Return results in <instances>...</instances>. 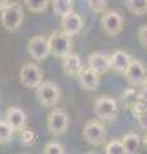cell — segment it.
I'll return each mask as SVG.
<instances>
[{
	"label": "cell",
	"mask_w": 147,
	"mask_h": 154,
	"mask_svg": "<svg viewBox=\"0 0 147 154\" xmlns=\"http://www.w3.org/2000/svg\"><path fill=\"white\" fill-rule=\"evenodd\" d=\"M1 25L5 28L7 31L14 32L17 31L19 26L22 25L23 18H25V13H23V8L19 3L13 2V3H8L5 8L1 12Z\"/></svg>",
	"instance_id": "1"
},
{
	"label": "cell",
	"mask_w": 147,
	"mask_h": 154,
	"mask_svg": "<svg viewBox=\"0 0 147 154\" xmlns=\"http://www.w3.org/2000/svg\"><path fill=\"white\" fill-rule=\"evenodd\" d=\"M36 98L42 107L54 108L60 102V89L53 81H42L36 88Z\"/></svg>",
	"instance_id": "2"
},
{
	"label": "cell",
	"mask_w": 147,
	"mask_h": 154,
	"mask_svg": "<svg viewBox=\"0 0 147 154\" xmlns=\"http://www.w3.org/2000/svg\"><path fill=\"white\" fill-rule=\"evenodd\" d=\"M93 113L101 121L116 119L118 113H119L116 100L111 96H98L93 103Z\"/></svg>",
	"instance_id": "3"
},
{
	"label": "cell",
	"mask_w": 147,
	"mask_h": 154,
	"mask_svg": "<svg viewBox=\"0 0 147 154\" xmlns=\"http://www.w3.org/2000/svg\"><path fill=\"white\" fill-rule=\"evenodd\" d=\"M47 41H49L50 54L54 55L55 58L63 59L64 57L72 53V40L61 31L53 32L47 38Z\"/></svg>",
	"instance_id": "4"
},
{
	"label": "cell",
	"mask_w": 147,
	"mask_h": 154,
	"mask_svg": "<svg viewBox=\"0 0 147 154\" xmlns=\"http://www.w3.org/2000/svg\"><path fill=\"white\" fill-rule=\"evenodd\" d=\"M70 119L68 113L61 108H54L47 116V128L54 136H60L67 132Z\"/></svg>",
	"instance_id": "5"
},
{
	"label": "cell",
	"mask_w": 147,
	"mask_h": 154,
	"mask_svg": "<svg viewBox=\"0 0 147 154\" xmlns=\"http://www.w3.org/2000/svg\"><path fill=\"white\" fill-rule=\"evenodd\" d=\"M82 136L86 143L91 144L93 146H100L105 141L106 132L104 128V125L98 119H90L84 125Z\"/></svg>",
	"instance_id": "6"
},
{
	"label": "cell",
	"mask_w": 147,
	"mask_h": 154,
	"mask_svg": "<svg viewBox=\"0 0 147 154\" xmlns=\"http://www.w3.org/2000/svg\"><path fill=\"white\" fill-rule=\"evenodd\" d=\"M19 76L22 85L27 89H36L44 80L42 69L37 64L32 63V62H28V63H25L22 66Z\"/></svg>",
	"instance_id": "7"
},
{
	"label": "cell",
	"mask_w": 147,
	"mask_h": 154,
	"mask_svg": "<svg viewBox=\"0 0 147 154\" xmlns=\"http://www.w3.org/2000/svg\"><path fill=\"white\" fill-rule=\"evenodd\" d=\"M101 25H102V30L106 35L115 37L122 33L123 26H124V19H123L119 12L109 11L104 13L101 18Z\"/></svg>",
	"instance_id": "8"
},
{
	"label": "cell",
	"mask_w": 147,
	"mask_h": 154,
	"mask_svg": "<svg viewBox=\"0 0 147 154\" xmlns=\"http://www.w3.org/2000/svg\"><path fill=\"white\" fill-rule=\"evenodd\" d=\"M27 50L31 58L36 62H42L45 60L47 57L50 55V49H49V41L47 38L42 35H37L30 38L27 44Z\"/></svg>",
	"instance_id": "9"
},
{
	"label": "cell",
	"mask_w": 147,
	"mask_h": 154,
	"mask_svg": "<svg viewBox=\"0 0 147 154\" xmlns=\"http://www.w3.org/2000/svg\"><path fill=\"white\" fill-rule=\"evenodd\" d=\"M123 75L125 76L128 82L133 86H142L146 84V75H147L146 67L138 59H133L132 58L131 63L128 64Z\"/></svg>",
	"instance_id": "10"
},
{
	"label": "cell",
	"mask_w": 147,
	"mask_h": 154,
	"mask_svg": "<svg viewBox=\"0 0 147 154\" xmlns=\"http://www.w3.org/2000/svg\"><path fill=\"white\" fill-rule=\"evenodd\" d=\"M60 28L64 35L69 36L72 38L73 36H77L83 28V19L79 14L70 12L65 16H61L60 21Z\"/></svg>",
	"instance_id": "11"
},
{
	"label": "cell",
	"mask_w": 147,
	"mask_h": 154,
	"mask_svg": "<svg viewBox=\"0 0 147 154\" xmlns=\"http://www.w3.org/2000/svg\"><path fill=\"white\" fill-rule=\"evenodd\" d=\"M78 80H79V85L81 88L87 90V91H95L98 89L100 86V75L96 71H93L90 67H82V69L78 73Z\"/></svg>",
	"instance_id": "12"
},
{
	"label": "cell",
	"mask_w": 147,
	"mask_h": 154,
	"mask_svg": "<svg viewBox=\"0 0 147 154\" xmlns=\"http://www.w3.org/2000/svg\"><path fill=\"white\" fill-rule=\"evenodd\" d=\"M5 121L13 131H21L23 127H26L27 123V114L21 107L12 105L7 109L5 113Z\"/></svg>",
	"instance_id": "13"
},
{
	"label": "cell",
	"mask_w": 147,
	"mask_h": 154,
	"mask_svg": "<svg viewBox=\"0 0 147 154\" xmlns=\"http://www.w3.org/2000/svg\"><path fill=\"white\" fill-rule=\"evenodd\" d=\"M87 64L90 68H92L93 71H96L98 75L107 73L111 69L110 64V57L104 54L101 51H93L88 55L87 58Z\"/></svg>",
	"instance_id": "14"
},
{
	"label": "cell",
	"mask_w": 147,
	"mask_h": 154,
	"mask_svg": "<svg viewBox=\"0 0 147 154\" xmlns=\"http://www.w3.org/2000/svg\"><path fill=\"white\" fill-rule=\"evenodd\" d=\"M82 60L78 54L75 53H70L67 57L63 58V63H61V69L67 76H70V77H77L78 73L82 69Z\"/></svg>",
	"instance_id": "15"
},
{
	"label": "cell",
	"mask_w": 147,
	"mask_h": 154,
	"mask_svg": "<svg viewBox=\"0 0 147 154\" xmlns=\"http://www.w3.org/2000/svg\"><path fill=\"white\" fill-rule=\"evenodd\" d=\"M132 60V55L124 50H116L110 55L111 68L118 73H124L125 68Z\"/></svg>",
	"instance_id": "16"
},
{
	"label": "cell",
	"mask_w": 147,
	"mask_h": 154,
	"mask_svg": "<svg viewBox=\"0 0 147 154\" xmlns=\"http://www.w3.org/2000/svg\"><path fill=\"white\" fill-rule=\"evenodd\" d=\"M120 141L123 144L124 154H134L138 152V149L141 146L142 137H141V135L136 134V132H128L123 136Z\"/></svg>",
	"instance_id": "17"
},
{
	"label": "cell",
	"mask_w": 147,
	"mask_h": 154,
	"mask_svg": "<svg viewBox=\"0 0 147 154\" xmlns=\"http://www.w3.org/2000/svg\"><path fill=\"white\" fill-rule=\"evenodd\" d=\"M53 11L60 17L73 12V0H53Z\"/></svg>",
	"instance_id": "18"
},
{
	"label": "cell",
	"mask_w": 147,
	"mask_h": 154,
	"mask_svg": "<svg viewBox=\"0 0 147 154\" xmlns=\"http://www.w3.org/2000/svg\"><path fill=\"white\" fill-rule=\"evenodd\" d=\"M137 100H140V91L137 89H134V88L127 89L120 96V102L127 109H129Z\"/></svg>",
	"instance_id": "19"
},
{
	"label": "cell",
	"mask_w": 147,
	"mask_h": 154,
	"mask_svg": "<svg viewBox=\"0 0 147 154\" xmlns=\"http://www.w3.org/2000/svg\"><path fill=\"white\" fill-rule=\"evenodd\" d=\"M127 8L134 16H143L147 12V0H127Z\"/></svg>",
	"instance_id": "20"
},
{
	"label": "cell",
	"mask_w": 147,
	"mask_h": 154,
	"mask_svg": "<svg viewBox=\"0 0 147 154\" xmlns=\"http://www.w3.org/2000/svg\"><path fill=\"white\" fill-rule=\"evenodd\" d=\"M50 0H25V5L32 13H41L45 12L49 7Z\"/></svg>",
	"instance_id": "21"
},
{
	"label": "cell",
	"mask_w": 147,
	"mask_h": 154,
	"mask_svg": "<svg viewBox=\"0 0 147 154\" xmlns=\"http://www.w3.org/2000/svg\"><path fill=\"white\" fill-rule=\"evenodd\" d=\"M12 127L7 123V121L0 119V145H7L12 140Z\"/></svg>",
	"instance_id": "22"
},
{
	"label": "cell",
	"mask_w": 147,
	"mask_h": 154,
	"mask_svg": "<svg viewBox=\"0 0 147 154\" xmlns=\"http://www.w3.org/2000/svg\"><path fill=\"white\" fill-rule=\"evenodd\" d=\"M132 110L133 117L138 121L142 117H147V108H146V100H137V102L129 108Z\"/></svg>",
	"instance_id": "23"
},
{
	"label": "cell",
	"mask_w": 147,
	"mask_h": 154,
	"mask_svg": "<svg viewBox=\"0 0 147 154\" xmlns=\"http://www.w3.org/2000/svg\"><path fill=\"white\" fill-rule=\"evenodd\" d=\"M36 139H37V136H36L34 130H30L26 127H23L21 130V143L25 146H32L36 143Z\"/></svg>",
	"instance_id": "24"
},
{
	"label": "cell",
	"mask_w": 147,
	"mask_h": 154,
	"mask_svg": "<svg viewBox=\"0 0 147 154\" xmlns=\"http://www.w3.org/2000/svg\"><path fill=\"white\" fill-rule=\"evenodd\" d=\"M45 154H64L65 149L59 141H49L44 148Z\"/></svg>",
	"instance_id": "25"
},
{
	"label": "cell",
	"mask_w": 147,
	"mask_h": 154,
	"mask_svg": "<svg viewBox=\"0 0 147 154\" xmlns=\"http://www.w3.org/2000/svg\"><path fill=\"white\" fill-rule=\"evenodd\" d=\"M105 153L106 154H124L122 141L120 140H111L110 143H107L105 146Z\"/></svg>",
	"instance_id": "26"
},
{
	"label": "cell",
	"mask_w": 147,
	"mask_h": 154,
	"mask_svg": "<svg viewBox=\"0 0 147 154\" xmlns=\"http://www.w3.org/2000/svg\"><path fill=\"white\" fill-rule=\"evenodd\" d=\"M91 11L95 13H104V11L107 8L106 0H87Z\"/></svg>",
	"instance_id": "27"
},
{
	"label": "cell",
	"mask_w": 147,
	"mask_h": 154,
	"mask_svg": "<svg viewBox=\"0 0 147 154\" xmlns=\"http://www.w3.org/2000/svg\"><path fill=\"white\" fill-rule=\"evenodd\" d=\"M138 38H140L142 46L146 49V48H147V25H142L140 27V30H138Z\"/></svg>",
	"instance_id": "28"
},
{
	"label": "cell",
	"mask_w": 147,
	"mask_h": 154,
	"mask_svg": "<svg viewBox=\"0 0 147 154\" xmlns=\"http://www.w3.org/2000/svg\"><path fill=\"white\" fill-rule=\"evenodd\" d=\"M8 3H9V0H0V12H1L3 9L5 8V5H7Z\"/></svg>",
	"instance_id": "29"
}]
</instances>
